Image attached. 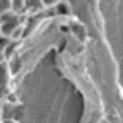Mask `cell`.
I'll return each mask as SVG.
<instances>
[{
  "mask_svg": "<svg viewBox=\"0 0 123 123\" xmlns=\"http://www.w3.org/2000/svg\"><path fill=\"white\" fill-rule=\"evenodd\" d=\"M0 123H2V122H0Z\"/></svg>",
  "mask_w": 123,
  "mask_h": 123,
  "instance_id": "12",
  "label": "cell"
},
{
  "mask_svg": "<svg viewBox=\"0 0 123 123\" xmlns=\"http://www.w3.org/2000/svg\"><path fill=\"white\" fill-rule=\"evenodd\" d=\"M11 60V63L8 66H10V71L14 74V73H18V69L21 68V60H19L18 57H13V58H10Z\"/></svg>",
  "mask_w": 123,
  "mask_h": 123,
  "instance_id": "6",
  "label": "cell"
},
{
  "mask_svg": "<svg viewBox=\"0 0 123 123\" xmlns=\"http://www.w3.org/2000/svg\"><path fill=\"white\" fill-rule=\"evenodd\" d=\"M2 123H14L13 120H5V122H2Z\"/></svg>",
  "mask_w": 123,
  "mask_h": 123,
  "instance_id": "10",
  "label": "cell"
},
{
  "mask_svg": "<svg viewBox=\"0 0 123 123\" xmlns=\"http://www.w3.org/2000/svg\"><path fill=\"white\" fill-rule=\"evenodd\" d=\"M8 77H10V66L5 62H2L0 63V87H6Z\"/></svg>",
  "mask_w": 123,
  "mask_h": 123,
  "instance_id": "2",
  "label": "cell"
},
{
  "mask_svg": "<svg viewBox=\"0 0 123 123\" xmlns=\"http://www.w3.org/2000/svg\"><path fill=\"white\" fill-rule=\"evenodd\" d=\"M21 29V16L14 11H5L0 14V35L11 38L16 30Z\"/></svg>",
  "mask_w": 123,
  "mask_h": 123,
  "instance_id": "1",
  "label": "cell"
},
{
  "mask_svg": "<svg viewBox=\"0 0 123 123\" xmlns=\"http://www.w3.org/2000/svg\"><path fill=\"white\" fill-rule=\"evenodd\" d=\"M60 3V0H43V6H55Z\"/></svg>",
  "mask_w": 123,
  "mask_h": 123,
  "instance_id": "9",
  "label": "cell"
},
{
  "mask_svg": "<svg viewBox=\"0 0 123 123\" xmlns=\"http://www.w3.org/2000/svg\"><path fill=\"white\" fill-rule=\"evenodd\" d=\"M10 8L11 11L21 14L22 11H25V0H10Z\"/></svg>",
  "mask_w": 123,
  "mask_h": 123,
  "instance_id": "3",
  "label": "cell"
},
{
  "mask_svg": "<svg viewBox=\"0 0 123 123\" xmlns=\"http://www.w3.org/2000/svg\"><path fill=\"white\" fill-rule=\"evenodd\" d=\"M10 38H6V36H3V35H0V54L3 55V52H5V49L8 47V44H10Z\"/></svg>",
  "mask_w": 123,
  "mask_h": 123,
  "instance_id": "7",
  "label": "cell"
},
{
  "mask_svg": "<svg viewBox=\"0 0 123 123\" xmlns=\"http://www.w3.org/2000/svg\"><path fill=\"white\" fill-rule=\"evenodd\" d=\"M3 58H5V57H3V55H2V54H0V63L3 62Z\"/></svg>",
  "mask_w": 123,
  "mask_h": 123,
  "instance_id": "11",
  "label": "cell"
},
{
  "mask_svg": "<svg viewBox=\"0 0 123 123\" xmlns=\"http://www.w3.org/2000/svg\"><path fill=\"white\" fill-rule=\"evenodd\" d=\"M54 10H55V14H57V16H66V14H69L68 6H66V3H63V2L57 3L54 6Z\"/></svg>",
  "mask_w": 123,
  "mask_h": 123,
  "instance_id": "5",
  "label": "cell"
},
{
  "mask_svg": "<svg viewBox=\"0 0 123 123\" xmlns=\"http://www.w3.org/2000/svg\"><path fill=\"white\" fill-rule=\"evenodd\" d=\"M10 0H0V14H3L5 11H10Z\"/></svg>",
  "mask_w": 123,
  "mask_h": 123,
  "instance_id": "8",
  "label": "cell"
},
{
  "mask_svg": "<svg viewBox=\"0 0 123 123\" xmlns=\"http://www.w3.org/2000/svg\"><path fill=\"white\" fill-rule=\"evenodd\" d=\"M43 6V0H25V10L36 11Z\"/></svg>",
  "mask_w": 123,
  "mask_h": 123,
  "instance_id": "4",
  "label": "cell"
}]
</instances>
